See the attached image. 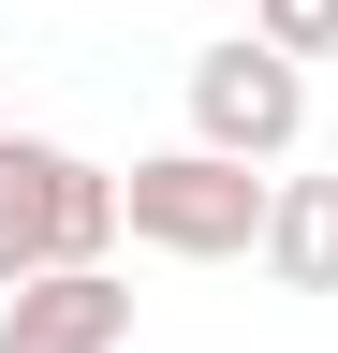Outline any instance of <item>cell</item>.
I'll return each instance as SVG.
<instances>
[{"mask_svg": "<svg viewBox=\"0 0 338 353\" xmlns=\"http://www.w3.org/2000/svg\"><path fill=\"white\" fill-rule=\"evenodd\" d=\"M118 236H133L118 162L59 148V132H15V148H0V294L45 280V265H103Z\"/></svg>", "mask_w": 338, "mask_h": 353, "instance_id": "obj_1", "label": "cell"}, {"mask_svg": "<svg viewBox=\"0 0 338 353\" xmlns=\"http://www.w3.org/2000/svg\"><path fill=\"white\" fill-rule=\"evenodd\" d=\"M118 192H133V250H162V265H235V250H265L279 176L265 162H221V148H147Z\"/></svg>", "mask_w": 338, "mask_h": 353, "instance_id": "obj_2", "label": "cell"}, {"mask_svg": "<svg viewBox=\"0 0 338 353\" xmlns=\"http://www.w3.org/2000/svg\"><path fill=\"white\" fill-rule=\"evenodd\" d=\"M294 132H309V59H279L265 30H235V44L191 59V148H221V162H294Z\"/></svg>", "mask_w": 338, "mask_h": 353, "instance_id": "obj_3", "label": "cell"}, {"mask_svg": "<svg viewBox=\"0 0 338 353\" xmlns=\"http://www.w3.org/2000/svg\"><path fill=\"white\" fill-rule=\"evenodd\" d=\"M0 353H133V280L118 265H45L0 294Z\"/></svg>", "mask_w": 338, "mask_h": 353, "instance_id": "obj_4", "label": "cell"}, {"mask_svg": "<svg viewBox=\"0 0 338 353\" xmlns=\"http://www.w3.org/2000/svg\"><path fill=\"white\" fill-rule=\"evenodd\" d=\"M265 280H279V294H338V176H279V206H265Z\"/></svg>", "mask_w": 338, "mask_h": 353, "instance_id": "obj_5", "label": "cell"}, {"mask_svg": "<svg viewBox=\"0 0 338 353\" xmlns=\"http://www.w3.org/2000/svg\"><path fill=\"white\" fill-rule=\"evenodd\" d=\"M250 30L279 59H338V0H250Z\"/></svg>", "mask_w": 338, "mask_h": 353, "instance_id": "obj_6", "label": "cell"}, {"mask_svg": "<svg viewBox=\"0 0 338 353\" xmlns=\"http://www.w3.org/2000/svg\"><path fill=\"white\" fill-rule=\"evenodd\" d=\"M0 148H15V118H0Z\"/></svg>", "mask_w": 338, "mask_h": 353, "instance_id": "obj_7", "label": "cell"}]
</instances>
